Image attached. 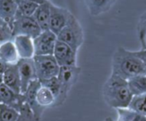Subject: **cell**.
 <instances>
[{"label":"cell","mask_w":146,"mask_h":121,"mask_svg":"<svg viewBox=\"0 0 146 121\" xmlns=\"http://www.w3.org/2000/svg\"><path fill=\"white\" fill-rule=\"evenodd\" d=\"M3 83L17 94H21V78L16 65H9L3 74Z\"/></svg>","instance_id":"obj_14"},{"label":"cell","mask_w":146,"mask_h":121,"mask_svg":"<svg viewBox=\"0 0 146 121\" xmlns=\"http://www.w3.org/2000/svg\"><path fill=\"white\" fill-rule=\"evenodd\" d=\"M50 30L57 35L61 30L66 26L70 15L72 14L68 9L58 7L50 2Z\"/></svg>","instance_id":"obj_9"},{"label":"cell","mask_w":146,"mask_h":121,"mask_svg":"<svg viewBox=\"0 0 146 121\" xmlns=\"http://www.w3.org/2000/svg\"><path fill=\"white\" fill-rule=\"evenodd\" d=\"M50 2L49 0L44 3L39 4L36 9L34 14L33 15V17L34 18L42 31L50 30Z\"/></svg>","instance_id":"obj_15"},{"label":"cell","mask_w":146,"mask_h":121,"mask_svg":"<svg viewBox=\"0 0 146 121\" xmlns=\"http://www.w3.org/2000/svg\"><path fill=\"white\" fill-rule=\"evenodd\" d=\"M8 65L7 64H5L4 62H3L1 59H0V74H3L4 73V71H6V69L8 68Z\"/></svg>","instance_id":"obj_29"},{"label":"cell","mask_w":146,"mask_h":121,"mask_svg":"<svg viewBox=\"0 0 146 121\" xmlns=\"http://www.w3.org/2000/svg\"><path fill=\"white\" fill-rule=\"evenodd\" d=\"M19 113V116L15 121H41V119L38 118L33 113L30 107L26 102L24 103Z\"/></svg>","instance_id":"obj_25"},{"label":"cell","mask_w":146,"mask_h":121,"mask_svg":"<svg viewBox=\"0 0 146 121\" xmlns=\"http://www.w3.org/2000/svg\"><path fill=\"white\" fill-rule=\"evenodd\" d=\"M12 40L13 36L11 26L7 22L0 18V44Z\"/></svg>","instance_id":"obj_26"},{"label":"cell","mask_w":146,"mask_h":121,"mask_svg":"<svg viewBox=\"0 0 146 121\" xmlns=\"http://www.w3.org/2000/svg\"><path fill=\"white\" fill-rule=\"evenodd\" d=\"M134 54L143 62L144 65L145 66L146 68V50L145 49H141L139 51H135L133 52Z\"/></svg>","instance_id":"obj_28"},{"label":"cell","mask_w":146,"mask_h":121,"mask_svg":"<svg viewBox=\"0 0 146 121\" xmlns=\"http://www.w3.org/2000/svg\"><path fill=\"white\" fill-rule=\"evenodd\" d=\"M103 96L107 105L117 109L128 108L133 95L128 87L127 80L111 74L104 84Z\"/></svg>","instance_id":"obj_2"},{"label":"cell","mask_w":146,"mask_h":121,"mask_svg":"<svg viewBox=\"0 0 146 121\" xmlns=\"http://www.w3.org/2000/svg\"><path fill=\"white\" fill-rule=\"evenodd\" d=\"M116 0H85V3L92 16H97L109 11Z\"/></svg>","instance_id":"obj_17"},{"label":"cell","mask_w":146,"mask_h":121,"mask_svg":"<svg viewBox=\"0 0 146 121\" xmlns=\"http://www.w3.org/2000/svg\"><path fill=\"white\" fill-rule=\"evenodd\" d=\"M28 1L33 2V3H36V4L39 5V4H41V3H44L47 2L48 0H28Z\"/></svg>","instance_id":"obj_30"},{"label":"cell","mask_w":146,"mask_h":121,"mask_svg":"<svg viewBox=\"0 0 146 121\" xmlns=\"http://www.w3.org/2000/svg\"><path fill=\"white\" fill-rule=\"evenodd\" d=\"M17 11L15 0H0V18L7 22L12 28Z\"/></svg>","instance_id":"obj_18"},{"label":"cell","mask_w":146,"mask_h":121,"mask_svg":"<svg viewBox=\"0 0 146 121\" xmlns=\"http://www.w3.org/2000/svg\"><path fill=\"white\" fill-rule=\"evenodd\" d=\"M117 120L116 121H146V116L132 109L117 108Z\"/></svg>","instance_id":"obj_21"},{"label":"cell","mask_w":146,"mask_h":121,"mask_svg":"<svg viewBox=\"0 0 146 121\" xmlns=\"http://www.w3.org/2000/svg\"><path fill=\"white\" fill-rule=\"evenodd\" d=\"M111 74L128 80L135 76L146 74V68L133 52L120 46L112 57Z\"/></svg>","instance_id":"obj_1"},{"label":"cell","mask_w":146,"mask_h":121,"mask_svg":"<svg viewBox=\"0 0 146 121\" xmlns=\"http://www.w3.org/2000/svg\"><path fill=\"white\" fill-rule=\"evenodd\" d=\"M80 73L81 69L77 65L60 67L59 73L57 75V79L61 84L62 94L65 99H67L68 95L72 87L77 83Z\"/></svg>","instance_id":"obj_6"},{"label":"cell","mask_w":146,"mask_h":121,"mask_svg":"<svg viewBox=\"0 0 146 121\" xmlns=\"http://www.w3.org/2000/svg\"><path fill=\"white\" fill-rule=\"evenodd\" d=\"M137 32L139 39L141 42V46H143L146 41V12L139 19L138 25H137Z\"/></svg>","instance_id":"obj_27"},{"label":"cell","mask_w":146,"mask_h":121,"mask_svg":"<svg viewBox=\"0 0 146 121\" xmlns=\"http://www.w3.org/2000/svg\"><path fill=\"white\" fill-rule=\"evenodd\" d=\"M41 32L42 30L33 16H23L15 15L12 25L13 38L17 35H25L34 39Z\"/></svg>","instance_id":"obj_5"},{"label":"cell","mask_w":146,"mask_h":121,"mask_svg":"<svg viewBox=\"0 0 146 121\" xmlns=\"http://www.w3.org/2000/svg\"><path fill=\"white\" fill-rule=\"evenodd\" d=\"M53 56L60 67L76 65L77 62V52L73 50L68 45L56 40Z\"/></svg>","instance_id":"obj_8"},{"label":"cell","mask_w":146,"mask_h":121,"mask_svg":"<svg viewBox=\"0 0 146 121\" xmlns=\"http://www.w3.org/2000/svg\"><path fill=\"white\" fill-rule=\"evenodd\" d=\"M0 59L8 65H16L20 59L13 40H8L0 44Z\"/></svg>","instance_id":"obj_16"},{"label":"cell","mask_w":146,"mask_h":121,"mask_svg":"<svg viewBox=\"0 0 146 121\" xmlns=\"http://www.w3.org/2000/svg\"><path fill=\"white\" fill-rule=\"evenodd\" d=\"M15 2L17 5L16 15L23 16H33L38 6V4L28 0H15Z\"/></svg>","instance_id":"obj_22"},{"label":"cell","mask_w":146,"mask_h":121,"mask_svg":"<svg viewBox=\"0 0 146 121\" xmlns=\"http://www.w3.org/2000/svg\"><path fill=\"white\" fill-rule=\"evenodd\" d=\"M33 59L35 65L37 79L39 82L57 77L60 66L58 65L53 55L34 56Z\"/></svg>","instance_id":"obj_4"},{"label":"cell","mask_w":146,"mask_h":121,"mask_svg":"<svg viewBox=\"0 0 146 121\" xmlns=\"http://www.w3.org/2000/svg\"><path fill=\"white\" fill-rule=\"evenodd\" d=\"M128 108L146 116V94L133 96Z\"/></svg>","instance_id":"obj_23"},{"label":"cell","mask_w":146,"mask_h":121,"mask_svg":"<svg viewBox=\"0 0 146 121\" xmlns=\"http://www.w3.org/2000/svg\"><path fill=\"white\" fill-rule=\"evenodd\" d=\"M19 111L15 108L0 104V121H15L19 116Z\"/></svg>","instance_id":"obj_24"},{"label":"cell","mask_w":146,"mask_h":121,"mask_svg":"<svg viewBox=\"0 0 146 121\" xmlns=\"http://www.w3.org/2000/svg\"><path fill=\"white\" fill-rule=\"evenodd\" d=\"M25 102L23 94L14 92L3 83L0 85V104L11 107L15 110L20 111Z\"/></svg>","instance_id":"obj_11"},{"label":"cell","mask_w":146,"mask_h":121,"mask_svg":"<svg viewBox=\"0 0 146 121\" xmlns=\"http://www.w3.org/2000/svg\"><path fill=\"white\" fill-rule=\"evenodd\" d=\"M127 83L133 96L146 94V74L138 75L128 79Z\"/></svg>","instance_id":"obj_20"},{"label":"cell","mask_w":146,"mask_h":121,"mask_svg":"<svg viewBox=\"0 0 146 121\" xmlns=\"http://www.w3.org/2000/svg\"><path fill=\"white\" fill-rule=\"evenodd\" d=\"M36 102L39 107L46 109L47 108L53 107L55 103V96L48 88L41 84L36 94Z\"/></svg>","instance_id":"obj_19"},{"label":"cell","mask_w":146,"mask_h":121,"mask_svg":"<svg viewBox=\"0 0 146 121\" xmlns=\"http://www.w3.org/2000/svg\"><path fill=\"white\" fill-rule=\"evenodd\" d=\"M103 121H114V120H113L110 117H108V118H106L105 120H104Z\"/></svg>","instance_id":"obj_31"},{"label":"cell","mask_w":146,"mask_h":121,"mask_svg":"<svg viewBox=\"0 0 146 121\" xmlns=\"http://www.w3.org/2000/svg\"><path fill=\"white\" fill-rule=\"evenodd\" d=\"M16 65L21 78V94H23L29 83L37 79L35 65L33 58H20Z\"/></svg>","instance_id":"obj_10"},{"label":"cell","mask_w":146,"mask_h":121,"mask_svg":"<svg viewBox=\"0 0 146 121\" xmlns=\"http://www.w3.org/2000/svg\"><path fill=\"white\" fill-rule=\"evenodd\" d=\"M3 84V75L0 74V85Z\"/></svg>","instance_id":"obj_32"},{"label":"cell","mask_w":146,"mask_h":121,"mask_svg":"<svg viewBox=\"0 0 146 121\" xmlns=\"http://www.w3.org/2000/svg\"><path fill=\"white\" fill-rule=\"evenodd\" d=\"M56 37L58 40L68 45L73 50L78 52V50L84 42V32L80 22L73 14L70 15L66 26Z\"/></svg>","instance_id":"obj_3"},{"label":"cell","mask_w":146,"mask_h":121,"mask_svg":"<svg viewBox=\"0 0 146 121\" xmlns=\"http://www.w3.org/2000/svg\"><path fill=\"white\" fill-rule=\"evenodd\" d=\"M12 40L20 58H33L34 57L33 40L32 38L25 35H17Z\"/></svg>","instance_id":"obj_13"},{"label":"cell","mask_w":146,"mask_h":121,"mask_svg":"<svg viewBox=\"0 0 146 121\" xmlns=\"http://www.w3.org/2000/svg\"><path fill=\"white\" fill-rule=\"evenodd\" d=\"M142 49H145V50H146V41H145V43L142 46Z\"/></svg>","instance_id":"obj_33"},{"label":"cell","mask_w":146,"mask_h":121,"mask_svg":"<svg viewBox=\"0 0 146 121\" xmlns=\"http://www.w3.org/2000/svg\"><path fill=\"white\" fill-rule=\"evenodd\" d=\"M33 40L34 56L53 55L54 48L57 40L56 35L50 30L42 31Z\"/></svg>","instance_id":"obj_7"},{"label":"cell","mask_w":146,"mask_h":121,"mask_svg":"<svg viewBox=\"0 0 146 121\" xmlns=\"http://www.w3.org/2000/svg\"><path fill=\"white\" fill-rule=\"evenodd\" d=\"M40 86H41V83L38 79L33 80V82L29 83L27 89L23 93L26 103H27V105L30 107L33 113L39 119H41L42 114L44 111V109L39 107L36 102V94L38 89L40 88Z\"/></svg>","instance_id":"obj_12"}]
</instances>
